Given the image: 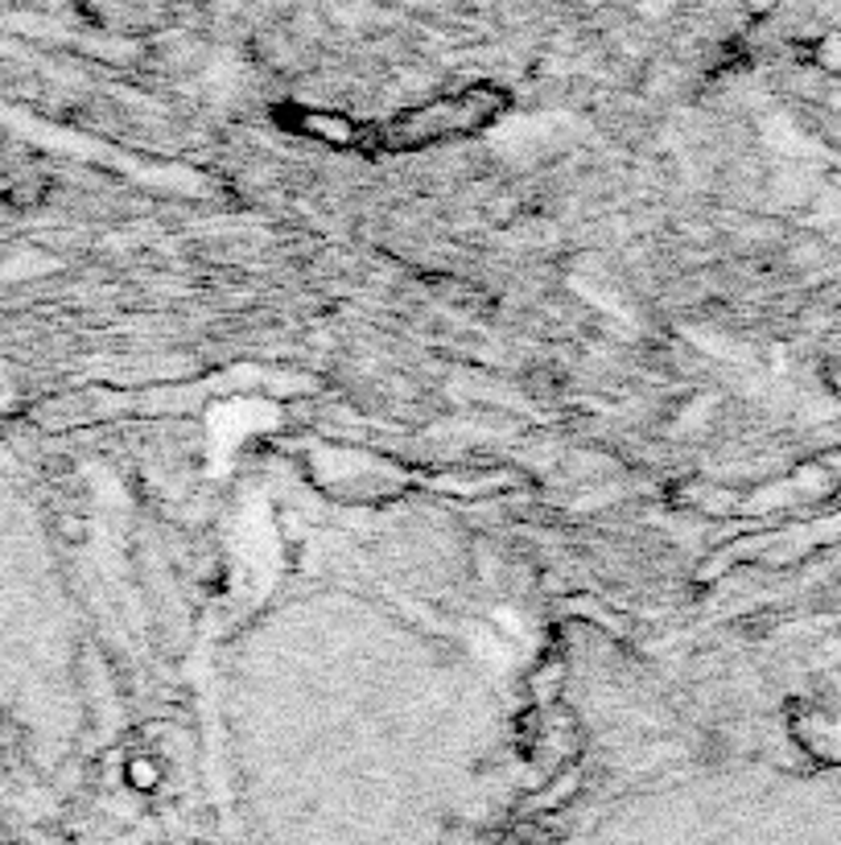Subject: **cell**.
<instances>
[{"label": "cell", "mask_w": 841, "mask_h": 845, "mask_svg": "<svg viewBox=\"0 0 841 845\" xmlns=\"http://www.w3.org/2000/svg\"><path fill=\"white\" fill-rule=\"evenodd\" d=\"M754 13H768V9H776V0H747Z\"/></svg>", "instance_id": "1"}]
</instances>
